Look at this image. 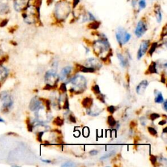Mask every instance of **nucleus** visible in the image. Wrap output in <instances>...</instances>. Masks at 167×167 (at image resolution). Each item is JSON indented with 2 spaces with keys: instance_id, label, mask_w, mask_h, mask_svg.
Returning a JSON list of instances; mask_svg holds the SVG:
<instances>
[{
  "instance_id": "obj_1",
  "label": "nucleus",
  "mask_w": 167,
  "mask_h": 167,
  "mask_svg": "<svg viewBox=\"0 0 167 167\" xmlns=\"http://www.w3.org/2000/svg\"><path fill=\"white\" fill-rule=\"evenodd\" d=\"M70 84L72 85V88L70 89V92L75 94H80L86 90L87 87V81L82 75H76L70 80Z\"/></svg>"
},
{
  "instance_id": "obj_2",
  "label": "nucleus",
  "mask_w": 167,
  "mask_h": 167,
  "mask_svg": "<svg viewBox=\"0 0 167 167\" xmlns=\"http://www.w3.org/2000/svg\"><path fill=\"white\" fill-rule=\"evenodd\" d=\"M102 38L93 43V50L97 56H100L105 52L110 50V44L105 35H102Z\"/></svg>"
},
{
  "instance_id": "obj_3",
  "label": "nucleus",
  "mask_w": 167,
  "mask_h": 167,
  "mask_svg": "<svg viewBox=\"0 0 167 167\" xmlns=\"http://www.w3.org/2000/svg\"><path fill=\"white\" fill-rule=\"evenodd\" d=\"M0 102L2 106V111L4 112H8L13 106V98L6 91L0 93Z\"/></svg>"
},
{
  "instance_id": "obj_4",
  "label": "nucleus",
  "mask_w": 167,
  "mask_h": 167,
  "mask_svg": "<svg viewBox=\"0 0 167 167\" xmlns=\"http://www.w3.org/2000/svg\"><path fill=\"white\" fill-rule=\"evenodd\" d=\"M59 76L56 70H49L46 73L44 76V81L46 84H49L53 88H56V85L59 81Z\"/></svg>"
},
{
  "instance_id": "obj_5",
  "label": "nucleus",
  "mask_w": 167,
  "mask_h": 167,
  "mask_svg": "<svg viewBox=\"0 0 167 167\" xmlns=\"http://www.w3.org/2000/svg\"><path fill=\"white\" fill-rule=\"evenodd\" d=\"M115 37L120 45L121 47L123 44L127 43L130 40L131 35L125 30L123 28H118L116 32H115Z\"/></svg>"
},
{
  "instance_id": "obj_6",
  "label": "nucleus",
  "mask_w": 167,
  "mask_h": 167,
  "mask_svg": "<svg viewBox=\"0 0 167 167\" xmlns=\"http://www.w3.org/2000/svg\"><path fill=\"white\" fill-rule=\"evenodd\" d=\"M69 7L65 3H59L56 8V14L58 19H65L69 14Z\"/></svg>"
},
{
  "instance_id": "obj_7",
  "label": "nucleus",
  "mask_w": 167,
  "mask_h": 167,
  "mask_svg": "<svg viewBox=\"0 0 167 167\" xmlns=\"http://www.w3.org/2000/svg\"><path fill=\"white\" fill-rule=\"evenodd\" d=\"M42 100L37 97H34L30 101L29 103V109L31 111H39L43 107Z\"/></svg>"
},
{
  "instance_id": "obj_8",
  "label": "nucleus",
  "mask_w": 167,
  "mask_h": 167,
  "mask_svg": "<svg viewBox=\"0 0 167 167\" xmlns=\"http://www.w3.org/2000/svg\"><path fill=\"white\" fill-rule=\"evenodd\" d=\"M150 42V40H146V41H143L142 43H141L140 48L138 51V54H137V57L138 60L142 58V56L147 52V49H148L149 48Z\"/></svg>"
},
{
  "instance_id": "obj_9",
  "label": "nucleus",
  "mask_w": 167,
  "mask_h": 167,
  "mask_svg": "<svg viewBox=\"0 0 167 167\" xmlns=\"http://www.w3.org/2000/svg\"><path fill=\"white\" fill-rule=\"evenodd\" d=\"M146 31H147L146 24L144 21L140 20L138 22V23L137 24V26L135 29V31H134V33H135V35L138 37H141L146 33Z\"/></svg>"
},
{
  "instance_id": "obj_10",
  "label": "nucleus",
  "mask_w": 167,
  "mask_h": 167,
  "mask_svg": "<svg viewBox=\"0 0 167 167\" xmlns=\"http://www.w3.org/2000/svg\"><path fill=\"white\" fill-rule=\"evenodd\" d=\"M149 85V82L147 80H144L141 82L137 86L136 90H137V93L138 95H142L144 93L146 89L147 88V87Z\"/></svg>"
},
{
  "instance_id": "obj_11",
  "label": "nucleus",
  "mask_w": 167,
  "mask_h": 167,
  "mask_svg": "<svg viewBox=\"0 0 167 167\" xmlns=\"http://www.w3.org/2000/svg\"><path fill=\"white\" fill-rule=\"evenodd\" d=\"M71 70H72V67H71L67 66L65 67H64L61 70L59 78L62 80H65L67 78V77L68 76V75L70 73V72H71Z\"/></svg>"
},
{
  "instance_id": "obj_12",
  "label": "nucleus",
  "mask_w": 167,
  "mask_h": 167,
  "mask_svg": "<svg viewBox=\"0 0 167 167\" xmlns=\"http://www.w3.org/2000/svg\"><path fill=\"white\" fill-rule=\"evenodd\" d=\"M9 70L2 65H0V82H3L7 78Z\"/></svg>"
},
{
  "instance_id": "obj_13",
  "label": "nucleus",
  "mask_w": 167,
  "mask_h": 167,
  "mask_svg": "<svg viewBox=\"0 0 167 167\" xmlns=\"http://www.w3.org/2000/svg\"><path fill=\"white\" fill-rule=\"evenodd\" d=\"M87 62L88 63V66H90L91 67L94 68L95 69L96 68L97 69H100V67H101V63L95 58H89Z\"/></svg>"
},
{
  "instance_id": "obj_14",
  "label": "nucleus",
  "mask_w": 167,
  "mask_h": 167,
  "mask_svg": "<svg viewBox=\"0 0 167 167\" xmlns=\"http://www.w3.org/2000/svg\"><path fill=\"white\" fill-rule=\"evenodd\" d=\"M93 103V100L91 97H86L82 101V106L86 108H90Z\"/></svg>"
},
{
  "instance_id": "obj_15",
  "label": "nucleus",
  "mask_w": 167,
  "mask_h": 167,
  "mask_svg": "<svg viewBox=\"0 0 167 167\" xmlns=\"http://www.w3.org/2000/svg\"><path fill=\"white\" fill-rule=\"evenodd\" d=\"M77 69H78L79 71L83 72V73H93L95 69L93 67H85L83 65H77Z\"/></svg>"
},
{
  "instance_id": "obj_16",
  "label": "nucleus",
  "mask_w": 167,
  "mask_h": 167,
  "mask_svg": "<svg viewBox=\"0 0 167 167\" xmlns=\"http://www.w3.org/2000/svg\"><path fill=\"white\" fill-rule=\"evenodd\" d=\"M157 73V63L156 62H152L148 69H147V71L146 72V74H155Z\"/></svg>"
},
{
  "instance_id": "obj_17",
  "label": "nucleus",
  "mask_w": 167,
  "mask_h": 167,
  "mask_svg": "<svg viewBox=\"0 0 167 167\" xmlns=\"http://www.w3.org/2000/svg\"><path fill=\"white\" fill-rule=\"evenodd\" d=\"M155 95H156V98H155V102L156 103H163L164 100L163 96L162 95V93L160 92H159L157 90H155Z\"/></svg>"
},
{
  "instance_id": "obj_18",
  "label": "nucleus",
  "mask_w": 167,
  "mask_h": 167,
  "mask_svg": "<svg viewBox=\"0 0 167 167\" xmlns=\"http://www.w3.org/2000/svg\"><path fill=\"white\" fill-rule=\"evenodd\" d=\"M117 56H118V60H119V61L120 62L121 66L123 67H126L127 66V65H128V61H127V59L121 54L118 53Z\"/></svg>"
},
{
  "instance_id": "obj_19",
  "label": "nucleus",
  "mask_w": 167,
  "mask_h": 167,
  "mask_svg": "<svg viewBox=\"0 0 167 167\" xmlns=\"http://www.w3.org/2000/svg\"><path fill=\"white\" fill-rule=\"evenodd\" d=\"M63 123H64L63 119L61 118L60 116L56 118L53 121V124L57 126H61L63 125Z\"/></svg>"
},
{
  "instance_id": "obj_20",
  "label": "nucleus",
  "mask_w": 167,
  "mask_h": 167,
  "mask_svg": "<svg viewBox=\"0 0 167 167\" xmlns=\"http://www.w3.org/2000/svg\"><path fill=\"white\" fill-rule=\"evenodd\" d=\"M108 124L111 127H114L116 124V121H115V120L112 115H109L108 117Z\"/></svg>"
},
{
  "instance_id": "obj_21",
  "label": "nucleus",
  "mask_w": 167,
  "mask_h": 167,
  "mask_svg": "<svg viewBox=\"0 0 167 167\" xmlns=\"http://www.w3.org/2000/svg\"><path fill=\"white\" fill-rule=\"evenodd\" d=\"M100 24L98 22H93L88 25V28L92 29H97L99 27Z\"/></svg>"
},
{
  "instance_id": "obj_22",
  "label": "nucleus",
  "mask_w": 167,
  "mask_h": 167,
  "mask_svg": "<svg viewBox=\"0 0 167 167\" xmlns=\"http://www.w3.org/2000/svg\"><path fill=\"white\" fill-rule=\"evenodd\" d=\"M157 47V43H152L151 47L150 50L149 51V54H150V56H152L153 55V52L156 51Z\"/></svg>"
},
{
  "instance_id": "obj_23",
  "label": "nucleus",
  "mask_w": 167,
  "mask_h": 167,
  "mask_svg": "<svg viewBox=\"0 0 167 167\" xmlns=\"http://www.w3.org/2000/svg\"><path fill=\"white\" fill-rule=\"evenodd\" d=\"M92 91L94 93H95L96 95H98L101 93V90H100V88L98 85L95 84L92 87Z\"/></svg>"
},
{
  "instance_id": "obj_24",
  "label": "nucleus",
  "mask_w": 167,
  "mask_h": 167,
  "mask_svg": "<svg viewBox=\"0 0 167 167\" xmlns=\"http://www.w3.org/2000/svg\"><path fill=\"white\" fill-rule=\"evenodd\" d=\"M147 130H148L150 134H151V135H153V136H156L157 134V131H156V129H154V128L152 127H147Z\"/></svg>"
},
{
  "instance_id": "obj_25",
  "label": "nucleus",
  "mask_w": 167,
  "mask_h": 167,
  "mask_svg": "<svg viewBox=\"0 0 167 167\" xmlns=\"http://www.w3.org/2000/svg\"><path fill=\"white\" fill-rule=\"evenodd\" d=\"M60 90L62 93H65L67 92V86H66V84L65 83H62L60 87Z\"/></svg>"
},
{
  "instance_id": "obj_26",
  "label": "nucleus",
  "mask_w": 167,
  "mask_h": 167,
  "mask_svg": "<svg viewBox=\"0 0 167 167\" xmlns=\"http://www.w3.org/2000/svg\"><path fill=\"white\" fill-rule=\"evenodd\" d=\"M156 17H157V20L158 22H160L162 20V14L161 12H160V9L157 10L156 12Z\"/></svg>"
},
{
  "instance_id": "obj_27",
  "label": "nucleus",
  "mask_w": 167,
  "mask_h": 167,
  "mask_svg": "<svg viewBox=\"0 0 167 167\" xmlns=\"http://www.w3.org/2000/svg\"><path fill=\"white\" fill-rule=\"evenodd\" d=\"M63 109H68V110H69V100H68L67 97L65 99V101H64V103H63Z\"/></svg>"
},
{
  "instance_id": "obj_28",
  "label": "nucleus",
  "mask_w": 167,
  "mask_h": 167,
  "mask_svg": "<svg viewBox=\"0 0 167 167\" xmlns=\"http://www.w3.org/2000/svg\"><path fill=\"white\" fill-rule=\"evenodd\" d=\"M160 117V115L159 114H157V113H153V114H151L150 115V118L152 121H154L155 120L159 118Z\"/></svg>"
},
{
  "instance_id": "obj_29",
  "label": "nucleus",
  "mask_w": 167,
  "mask_h": 167,
  "mask_svg": "<svg viewBox=\"0 0 167 167\" xmlns=\"http://www.w3.org/2000/svg\"><path fill=\"white\" fill-rule=\"evenodd\" d=\"M146 3L145 2V0H140L139 2V7L140 9H144L146 7Z\"/></svg>"
},
{
  "instance_id": "obj_30",
  "label": "nucleus",
  "mask_w": 167,
  "mask_h": 167,
  "mask_svg": "<svg viewBox=\"0 0 167 167\" xmlns=\"http://www.w3.org/2000/svg\"><path fill=\"white\" fill-rule=\"evenodd\" d=\"M107 111L108 112H110L111 114H114L115 111V108L114 106H108L107 108Z\"/></svg>"
},
{
  "instance_id": "obj_31",
  "label": "nucleus",
  "mask_w": 167,
  "mask_h": 167,
  "mask_svg": "<svg viewBox=\"0 0 167 167\" xmlns=\"http://www.w3.org/2000/svg\"><path fill=\"white\" fill-rule=\"evenodd\" d=\"M97 99L101 101L102 102H103V103H105V96L100 93V94H98V96H97Z\"/></svg>"
},
{
  "instance_id": "obj_32",
  "label": "nucleus",
  "mask_w": 167,
  "mask_h": 167,
  "mask_svg": "<svg viewBox=\"0 0 167 167\" xmlns=\"http://www.w3.org/2000/svg\"><path fill=\"white\" fill-rule=\"evenodd\" d=\"M114 152H111V153H108V154H106V155H105L104 156H102V157H101L100 158V159L101 160H102V159H107V158H108L109 157H111V156H112V155H114Z\"/></svg>"
},
{
  "instance_id": "obj_33",
  "label": "nucleus",
  "mask_w": 167,
  "mask_h": 167,
  "mask_svg": "<svg viewBox=\"0 0 167 167\" xmlns=\"http://www.w3.org/2000/svg\"><path fill=\"white\" fill-rule=\"evenodd\" d=\"M43 133H44V132H39L37 134V140L38 141H39V142H42V141H43L42 140V137L43 135Z\"/></svg>"
},
{
  "instance_id": "obj_34",
  "label": "nucleus",
  "mask_w": 167,
  "mask_h": 167,
  "mask_svg": "<svg viewBox=\"0 0 167 167\" xmlns=\"http://www.w3.org/2000/svg\"><path fill=\"white\" fill-rule=\"evenodd\" d=\"M150 160H151V162L153 165H155L157 162V158L156 156H150Z\"/></svg>"
},
{
  "instance_id": "obj_35",
  "label": "nucleus",
  "mask_w": 167,
  "mask_h": 167,
  "mask_svg": "<svg viewBox=\"0 0 167 167\" xmlns=\"http://www.w3.org/2000/svg\"><path fill=\"white\" fill-rule=\"evenodd\" d=\"M62 166H75V165L71 162H66L65 163H64L61 165Z\"/></svg>"
},
{
  "instance_id": "obj_36",
  "label": "nucleus",
  "mask_w": 167,
  "mask_h": 167,
  "mask_svg": "<svg viewBox=\"0 0 167 167\" xmlns=\"http://www.w3.org/2000/svg\"><path fill=\"white\" fill-rule=\"evenodd\" d=\"M69 120H70V121L73 122V123H76V118H75V117L73 115H71V114L69 115Z\"/></svg>"
},
{
  "instance_id": "obj_37",
  "label": "nucleus",
  "mask_w": 167,
  "mask_h": 167,
  "mask_svg": "<svg viewBox=\"0 0 167 167\" xmlns=\"http://www.w3.org/2000/svg\"><path fill=\"white\" fill-rule=\"evenodd\" d=\"M97 153H98L97 150H92L89 151V154H90L91 156H96Z\"/></svg>"
},
{
  "instance_id": "obj_38",
  "label": "nucleus",
  "mask_w": 167,
  "mask_h": 167,
  "mask_svg": "<svg viewBox=\"0 0 167 167\" xmlns=\"http://www.w3.org/2000/svg\"><path fill=\"white\" fill-rule=\"evenodd\" d=\"M88 15H89V20H95V17L94 16H93L91 12H88Z\"/></svg>"
},
{
  "instance_id": "obj_39",
  "label": "nucleus",
  "mask_w": 167,
  "mask_h": 167,
  "mask_svg": "<svg viewBox=\"0 0 167 167\" xmlns=\"http://www.w3.org/2000/svg\"><path fill=\"white\" fill-rule=\"evenodd\" d=\"M137 122L135 121H133L131 122V124H130V125L131 127H135V125L137 126Z\"/></svg>"
},
{
  "instance_id": "obj_40",
  "label": "nucleus",
  "mask_w": 167,
  "mask_h": 167,
  "mask_svg": "<svg viewBox=\"0 0 167 167\" xmlns=\"http://www.w3.org/2000/svg\"><path fill=\"white\" fill-rule=\"evenodd\" d=\"M166 124V120H162L159 122V125H164Z\"/></svg>"
},
{
  "instance_id": "obj_41",
  "label": "nucleus",
  "mask_w": 167,
  "mask_h": 167,
  "mask_svg": "<svg viewBox=\"0 0 167 167\" xmlns=\"http://www.w3.org/2000/svg\"><path fill=\"white\" fill-rule=\"evenodd\" d=\"M166 105H167V101L165 100V101H163V107H164V109H165V111H167Z\"/></svg>"
},
{
  "instance_id": "obj_42",
  "label": "nucleus",
  "mask_w": 167,
  "mask_h": 167,
  "mask_svg": "<svg viewBox=\"0 0 167 167\" xmlns=\"http://www.w3.org/2000/svg\"><path fill=\"white\" fill-rule=\"evenodd\" d=\"M160 82H161L163 84H165L166 83V79H165V77L164 75H162V76H161V80H160Z\"/></svg>"
},
{
  "instance_id": "obj_43",
  "label": "nucleus",
  "mask_w": 167,
  "mask_h": 167,
  "mask_svg": "<svg viewBox=\"0 0 167 167\" xmlns=\"http://www.w3.org/2000/svg\"><path fill=\"white\" fill-rule=\"evenodd\" d=\"M41 160H42V161H43L44 163H51L50 160H46V159H41Z\"/></svg>"
},
{
  "instance_id": "obj_44",
  "label": "nucleus",
  "mask_w": 167,
  "mask_h": 167,
  "mask_svg": "<svg viewBox=\"0 0 167 167\" xmlns=\"http://www.w3.org/2000/svg\"><path fill=\"white\" fill-rule=\"evenodd\" d=\"M85 48L86 50V54H88V52H89V49L88 48H86V47H85Z\"/></svg>"
},
{
  "instance_id": "obj_45",
  "label": "nucleus",
  "mask_w": 167,
  "mask_h": 167,
  "mask_svg": "<svg viewBox=\"0 0 167 167\" xmlns=\"http://www.w3.org/2000/svg\"><path fill=\"white\" fill-rule=\"evenodd\" d=\"M166 129H167V127H165V129H163V133H166V132H167V131H166Z\"/></svg>"
},
{
  "instance_id": "obj_46",
  "label": "nucleus",
  "mask_w": 167,
  "mask_h": 167,
  "mask_svg": "<svg viewBox=\"0 0 167 167\" xmlns=\"http://www.w3.org/2000/svg\"><path fill=\"white\" fill-rule=\"evenodd\" d=\"M0 122H5L3 119H2L1 117H0Z\"/></svg>"
},
{
  "instance_id": "obj_47",
  "label": "nucleus",
  "mask_w": 167,
  "mask_h": 167,
  "mask_svg": "<svg viewBox=\"0 0 167 167\" xmlns=\"http://www.w3.org/2000/svg\"><path fill=\"white\" fill-rule=\"evenodd\" d=\"M1 53H2V51H1V49H0V54H1Z\"/></svg>"
},
{
  "instance_id": "obj_48",
  "label": "nucleus",
  "mask_w": 167,
  "mask_h": 167,
  "mask_svg": "<svg viewBox=\"0 0 167 167\" xmlns=\"http://www.w3.org/2000/svg\"><path fill=\"white\" fill-rule=\"evenodd\" d=\"M0 88H1V84H0Z\"/></svg>"
}]
</instances>
